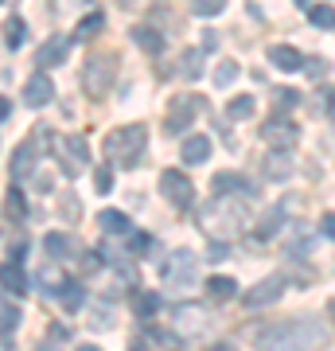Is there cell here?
Instances as JSON below:
<instances>
[{
	"label": "cell",
	"instance_id": "1",
	"mask_svg": "<svg viewBox=\"0 0 335 351\" xmlns=\"http://www.w3.org/2000/svg\"><path fill=\"white\" fill-rule=\"evenodd\" d=\"M332 328L312 320V316H293V320H281V324H265L253 332L261 348H320L327 339Z\"/></svg>",
	"mask_w": 335,
	"mask_h": 351
},
{
	"label": "cell",
	"instance_id": "2",
	"mask_svg": "<svg viewBox=\"0 0 335 351\" xmlns=\"http://www.w3.org/2000/svg\"><path fill=\"white\" fill-rule=\"evenodd\" d=\"M246 223H249V215H246V207L238 203V195H219V199L203 211V230H207L211 239H223V242L238 239Z\"/></svg>",
	"mask_w": 335,
	"mask_h": 351
},
{
	"label": "cell",
	"instance_id": "3",
	"mask_svg": "<svg viewBox=\"0 0 335 351\" xmlns=\"http://www.w3.org/2000/svg\"><path fill=\"white\" fill-rule=\"evenodd\" d=\"M145 149H149V129L145 125H121L106 137V156L117 168H137Z\"/></svg>",
	"mask_w": 335,
	"mask_h": 351
},
{
	"label": "cell",
	"instance_id": "4",
	"mask_svg": "<svg viewBox=\"0 0 335 351\" xmlns=\"http://www.w3.org/2000/svg\"><path fill=\"white\" fill-rule=\"evenodd\" d=\"M113 75H117V55H94L86 66H82V90L90 98H106L113 90Z\"/></svg>",
	"mask_w": 335,
	"mask_h": 351
},
{
	"label": "cell",
	"instance_id": "5",
	"mask_svg": "<svg viewBox=\"0 0 335 351\" xmlns=\"http://www.w3.org/2000/svg\"><path fill=\"white\" fill-rule=\"evenodd\" d=\"M172 328L179 332V339H199L207 336V328H211V316H207V308L203 304H175L172 308Z\"/></svg>",
	"mask_w": 335,
	"mask_h": 351
},
{
	"label": "cell",
	"instance_id": "6",
	"mask_svg": "<svg viewBox=\"0 0 335 351\" xmlns=\"http://www.w3.org/2000/svg\"><path fill=\"white\" fill-rule=\"evenodd\" d=\"M199 110H203V98H199V94H175V98L168 101V113H164L168 133H184V129L195 121Z\"/></svg>",
	"mask_w": 335,
	"mask_h": 351
},
{
	"label": "cell",
	"instance_id": "7",
	"mask_svg": "<svg viewBox=\"0 0 335 351\" xmlns=\"http://www.w3.org/2000/svg\"><path fill=\"white\" fill-rule=\"evenodd\" d=\"M195 274H199V258L191 250H175L172 258H168V265H164V281L175 285V289L195 285Z\"/></svg>",
	"mask_w": 335,
	"mask_h": 351
},
{
	"label": "cell",
	"instance_id": "8",
	"mask_svg": "<svg viewBox=\"0 0 335 351\" xmlns=\"http://www.w3.org/2000/svg\"><path fill=\"white\" fill-rule=\"evenodd\" d=\"M160 191L175 203V207H179V211L191 207V199H195V184H191L184 172H175V168H164V172H160Z\"/></svg>",
	"mask_w": 335,
	"mask_h": 351
},
{
	"label": "cell",
	"instance_id": "9",
	"mask_svg": "<svg viewBox=\"0 0 335 351\" xmlns=\"http://www.w3.org/2000/svg\"><path fill=\"white\" fill-rule=\"evenodd\" d=\"M261 137H265V145H269V149H297L300 129L293 125L288 117H269V121H265V129H261Z\"/></svg>",
	"mask_w": 335,
	"mask_h": 351
},
{
	"label": "cell",
	"instance_id": "10",
	"mask_svg": "<svg viewBox=\"0 0 335 351\" xmlns=\"http://www.w3.org/2000/svg\"><path fill=\"white\" fill-rule=\"evenodd\" d=\"M281 293H285V277L273 274V277H265V281H258L253 289H246V293H242V304H246V308H265V304H273Z\"/></svg>",
	"mask_w": 335,
	"mask_h": 351
},
{
	"label": "cell",
	"instance_id": "11",
	"mask_svg": "<svg viewBox=\"0 0 335 351\" xmlns=\"http://www.w3.org/2000/svg\"><path fill=\"white\" fill-rule=\"evenodd\" d=\"M59 149H62V172H66V176H75V172H78V164H86V160H90V145L78 137V133L62 137V141H59Z\"/></svg>",
	"mask_w": 335,
	"mask_h": 351
},
{
	"label": "cell",
	"instance_id": "12",
	"mask_svg": "<svg viewBox=\"0 0 335 351\" xmlns=\"http://www.w3.org/2000/svg\"><path fill=\"white\" fill-rule=\"evenodd\" d=\"M211 188L219 191V195H242V199H253V195H258L253 184H249L246 176H238V172H219Z\"/></svg>",
	"mask_w": 335,
	"mask_h": 351
},
{
	"label": "cell",
	"instance_id": "13",
	"mask_svg": "<svg viewBox=\"0 0 335 351\" xmlns=\"http://www.w3.org/2000/svg\"><path fill=\"white\" fill-rule=\"evenodd\" d=\"M0 289L8 293V297H24L27 293V277H24V262H8L0 265Z\"/></svg>",
	"mask_w": 335,
	"mask_h": 351
},
{
	"label": "cell",
	"instance_id": "14",
	"mask_svg": "<svg viewBox=\"0 0 335 351\" xmlns=\"http://www.w3.org/2000/svg\"><path fill=\"white\" fill-rule=\"evenodd\" d=\"M66 55H71V36H51L47 43L39 47L36 63L39 66H59V63H66Z\"/></svg>",
	"mask_w": 335,
	"mask_h": 351
},
{
	"label": "cell",
	"instance_id": "15",
	"mask_svg": "<svg viewBox=\"0 0 335 351\" xmlns=\"http://www.w3.org/2000/svg\"><path fill=\"white\" fill-rule=\"evenodd\" d=\"M55 98V86H51L47 75H32L24 82V101L32 106V110H39V106H47V101Z\"/></svg>",
	"mask_w": 335,
	"mask_h": 351
},
{
	"label": "cell",
	"instance_id": "16",
	"mask_svg": "<svg viewBox=\"0 0 335 351\" xmlns=\"http://www.w3.org/2000/svg\"><path fill=\"white\" fill-rule=\"evenodd\" d=\"M32 168H36V149H32V141H24V145L12 152V168H8L12 184H24L27 176H32Z\"/></svg>",
	"mask_w": 335,
	"mask_h": 351
},
{
	"label": "cell",
	"instance_id": "17",
	"mask_svg": "<svg viewBox=\"0 0 335 351\" xmlns=\"http://www.w3.org/2000/svg\"><path fill=\"white\" fill-rule=\"evenodd\" d=\"M269 63H273L277 71H288V75H293V71L304 66V55H300L297 47H288V43H273V47H269Z\"/></svg>",
	"mask_w": 335,
	"mask_h": 351
},
{
	"label": "cell",
	"instance_id": "18",
	"mask_svg": "<svg viewBox=\"0 0 335 351\" xmlns=\"http://www.w3.org/2000/svg\"><path fill=\"white\" fill-rule=\"evenodd\" d=\"M179 156H184V164H207L211 160V137H203V133L187 137L184 149H179Z\"/></svg>",
	"mask_w": 335,
	"mask_h": 351
},
{
	"label": "cell",
	"instance_id": "19",
	"mask_svg": "<svg viewBox=\"0 0 335 351\" xmlns=\"http://www.w3.org/2000/svg\"><path fill=\"white\" fill-rule=\"evenodd\" d=\"M137 343H140V348H179L184 339H179V332H175V328H172V332H164V328H152L149 324L137 336Z\"/></svg>",
	"mask_w": 335,
	"mask_h": 351
},
{
	"label": "cell",
	"instance_id": "20",
	"mask_svg": "<svg viewBox=\"0 0 335 351\" xmlns=\"http://www.w3.org/2000/svg\"><path fill=\"white\" fill-rule=\"evenodd\" d=\"M297 172V164L288 156V149H277L273 156H265V180H288Z\"/></svg>",
	"mask_w": 335,
	"mask_h": 351
},
{
	"label": "cell",
	"instance_id": "21",
	"mask_svg": "<svg viewBox=\"0 0 335 351\" xmlns=\"http://www.w3.org/2000/svg\"><path fill=\"white\" fill-rule=\"evenodd\" d=\"M59 301H62V308H66V313H78V308H82V301H86V289L66 277V281H62V289H59Z\"/></svg>",
	"mask_w": 335,
	"mask_h": 351
},
{
	"label": "cell",
	"instance_id": "22",
	"mask_svg": "<svg viewBox=\"0 0 335 351\" xmlns=\"http://www.w3.org/2000/svg\"><path fill=\"white\" fill-rule=\"evenodd\" d=\"M179 75H184L187 82H195V78H203V47L184 51V55H179Z\"/></svg>",
	"mask_w": 335,
	"mask_h": 351
},
{
	"label": "cell",
	"instance_id": "23",
	"mask_svg": "<svg viewBox=\"0 0 335 351\" xmlns=\"http://www.w3.org/2000/svg\"><path fill=\"white\" fill-rule=\"evenodd\" d=\"M98 223H101L106 234H129V230H133V223H129V215L125 211H101Z\"/></svg>",
	"mask_w": 335,
	"mask_h": 351
},
{
	"label": "cell",
	"instance_id": "24",
	"mask_svg": "<svg viewBox=\"0 0 335 351\" xmlns=\"http://www.w3.org/2000/svg\"><path fill=\"white\" fill-rule=\"evenodd\" d=\"M43 250H47L51 262H62V258H71V239L59 234V230H51L47 239H43Z\"/></svg>",
	"mask_w": 335,
	"mask_h": 351
},
{
	"label": "cell",
	"instance_id": "25",
	"mask_svg": "<svg viewBox=\"0 0 335 351\" xmlns=\"http://www.w3.org/2000/svg\"><path fill=\"white\" fill-rule=\"evenodd\" d=\"M281 223H285V211H281V207H273V211H265V215H261V223H258V230H253V234H258L261 242H265V239H273L277 230H281Z\"/></svg>",
	"mask_w": 335,
	"mask_h": 351
},
{
	"label": "cell",
	"instance_id": "26",
	"mask_svg": "<svg viewBox=\"0 0 335 351\" xmlns=\"http://www.w3.org/2000/svg\"><path fill=\"white\" fill-rule=\"evenodd\" d=\"M253 110H258V101L249 98V94H238V98H230V106H226V117H230V121H246V117H253Z\"/></svg>",
	"mask_w": 335,
	"mask_h": 351
},
{
	"label": "cell",
	"instance_id": "27",
	"mask_svg": "<svg viewBox=\"0 0 335 351\" xmlns=\"http://www.w3.org/2000/svg\"><path fill=\"white\" fill-rule=\"evenodd\" d=\"M24 39H27V24L20 16H8V20H4V43L16 51V47H24Z\"/></svg>",
	"mask_w": 335,
	"mask_h": 351
},
{
	"label": "cell",
	"instance_id": "28",
	"mask_svg": "<svg viewBox=\"0 0 335 351\" xmlns=\"http://www.w3.org/2000/svg\"><path fill=\"white\" fill-rule=\"evenodd\" d=\"M133 39H137V47L149 51V55H160V51H164L160 32H152V27H133Z\"/></svg>",
	"mask_w": 335,
	"mask_h": 351
},
{
	"label": "cell",
	"instance_id": "29",
	"mask_svg": "<svg viewBox=\"0 0 335 351\" xmlns=\"http://www.w3.org/2000/svg\"><path fill=\"white\" fill-rule=\"evenodd\" d=\"M106 27V16L101 12H90L86 20H78V27H75V39H94Z\"/></svg>",
	"mask_w": 335,
	"mask_h": 351
},
{
	"label": "cell",
	"instance_id": "30",
	"mask_svg": "<svg viewBox=\"0 0 335 351\" xmlns=\"http://www.w3.org/2000/svg\"><path fill=\"white\" fill-rule=\"evenodd\" d=\"M16 324H20V308L8 304V301H0V336L8 339L16 332Z\"/></svg>",
	"mask_w": 335,
	"mask_h": 351
},
{
	"label": "cell",
	"instance_id": "31",
	"mask_svg": "<svg viewBox=\"0 0 335 351\" xmlns=\"http://www.w3.org/2000/svg\"><path fill=\"white\" fill-rule=\"evenodd\" d=\"M207 289H211L214 301H230V297L238 293V285L230 281V277H211V281H207Z\"/></svg>",
	"mask_w": 335,
	"mask_h": 351
},
{
	"label": "cell",
	"instance_id": "32",
	"mask_svg": "<svg viewBox=\"0 0 335 351\" xmlns=\"http://www.w3.org/2000/svg\"><path fill=\"white\" fill-rule=\"evenodd\" d=\"M24 195H20V188H12L8 191V199H4V215H8V219H12V223H20V219H24Z\"/></svg>",
	"mask_w": 335,
	"mask_h": 351
},
{
	"label": "cell",
	"instance_id": "33",
	"mask_svg": "<svg viewBox=\"0 0 335 351\" xmlns=\"http://www.w3.org/2000/svg\"><path fill=\"white\" fill-rule=\"evenodd\" d=\"M234 78H238V63H234V59H223V63H219V71H214V86L226 90Z\"/></svg>",
	"mask_w": 335,
	"mask_h": 351
},
{
	"label": "cell",
	"instance_id": "34",
	"mask_svg": "<svg viewBox=\"0 0 335 351\" xmlns=\"http://www.w3.org/2000/svg\"><path fill=\"white\" fill-rule=\"evenodd\" d=\"M312 24L332 32V27H335V8H332V4H312Z\"/></svg>",
	"mask_w": 335,
	"mask_h": 351
},
{
	"label": "cell",
	"instance_id": "35",
	"mask_svg": "<svg viewBox=\"0 0 335 351\" xmlns=\"http://www.w3.org/2000/svg\"><path fill=\"white\" fill-rule=\"evenodd\" d=\"M223 8H226V0H195V4H191L195 16H219Z\"/></svg>",
	"mask_w": 335,
	"mask_h": 351
},
{
	"label": "cell",
	"instance_id": "36",
	"mask_svg": "<svg viewBox=\"0 0 335 351\" xmlns=\"http://www.w3.org/2000/svg\"><path fill=\"white\" fill-rule=\"evenodd\" d=\"M94 191H98V195H110L113 191V168H98V172H94Z\"/></svg>",
	"mask_w": 335,
	"mask_h": 351
},
{
	"label": "cell",
	"instance_id": "37",
	"mask_svg": "<svg viewBox=\"0 0 335 351\" xmlns=\"http://www.w3.org/2000/svg\"><path fill=\"white\" fill-rule=\"evenodd\" d=\"M129 246H133V258H145V250L152 246V239L140 234V230H129Z\"/></svg>",
	"mask_w": 335,
	"mask_h": 351
},
{
	"label": "cell",
	"instance_id": "38",
	"mask_svg": "<svg viewBox=\"0 0 335 351\" xmlns=\"http://www.w3.org/2000/svg\"><path fill=\"white\" fill-rule=\"evenodd\" d=\"M273 98H277V106H281V110H293V106H300V94H297V90H288V86L273 90Z\"/></svg>",
	"mask_w": 335,
	"mask_h": 351
},
{
	"label": "cell",
	"instance_id": "39",
	"mask_svg": "<svg viewBox=\"0 0 335 351\" xmlns=\"http://www.w3.org/2000/svg\"><path fill=\"white\" fill-rule=\"evenodd\" d=\"M156 308H160V297H156V293H145V297H137V313H140V316H152Z\"/></svg>",
	"mask_w": 335,
	"mask_h": 351
},
{
	"label": "cell",
	"instance_id": "40",
	"mask_svg": "<svg viewBox=\"0 0 335 351\" xmlns=\"http://www.w3.org/2000/svg\"><path fill=\"white\" fill-rule=\"evenodd\" d=\"M308 254H312V239H308V234L293 239V246H288V258H308Z\"/></svg>",
	"mask_w": 335,
	"mask_h": 351
},
{
	"label": "cell",
	"instance_id": "41",
	"mask_svg": "<svg viewBox=\"0 0 335 351\" xmlns=\"http://www.w3.org/2000/svg\"><path fill=\"white\" fill-rule=\"evenodd\" d=\"M223 258H230V242L214 239V242H211V250H207V262H223Z\"/></svg>",
	"mask_w": 335,
	"mask_h": 351
},
{
	"label": "cell",
	"instance_id": "42",
	"mask_svg": "<svg viewBox=\"0 0 335 351\" xmlns=\"http://www.w3.org/2000/svg\"><path fill=\"white\" fill-rule=\"evenodd\" d=\"M101 269V258L94 250H86V258H82V274H98Z\"/></svg>",
	"mask_w": 335,
	"mask_h": 351
},
{
	"label": "cell",
	"instance_id": "43",
	"mask_svg": "<svg viewBox=\"0 0 335 351\" xmlns=\"http://www.w3.org/2000/svg\"><path fill=\"white\" fill-rule=\"evenodd\" d=\"M320 230H323V239H332V242H335V215H332V211L320 219Z\"/></svg>",
	"mask_w": 335,
	"mask_h": 351
},
{
	"label": "cell",
	"instance_id": "44",
	"mask_svg": "<svg viewBox=\"0 0 335 351\" xmlns=\"http://www.w3.org/2000/svg\"><path fill=\"white\" fill-rule=\"evenodd\" d=\"M304 71H308L312 78H323V71H327V63H323V59H308V66H304Z\"/></svg>",
	"mask_w": 335,
	"mask_h": 351
},
{
	"label": "cell",
	"instance_id": "45",
	"mask_svg": "<svg viewBox=\"0 0 335 351\" xmlns=\"http://www.w3.org/2000/svg\"><path fill=\"white\" fill-rule=\"evenodd\" d=\"M94 328H110V308L98 304V313H94Z\"/></svg>",
	"mask_w": 335,
	"mask_h": 351
},
{
	"label": "cell",
	"instance_id": "46",
	"mask_svg": "<svg viewBox=\"0 0 335 351\" xmlns=\"http://www.w3.org/2000/svg\"><path fill=\"white\" fill-rule=\"evenodd\" d=\"M199 47H203V55H211V51L219 47V36H214V32H207V36H203V43H199Z\"/></svg>",
	"mask_w": 335,
	"mask_h": 351
},
{
	"label": "cell",
	"instance_id": "47",
	"mask_svg": "<svg viewBox=\"0 0 335 351\" xmlns=\"http://www.w3.org/2000/svg\"><path fill=\"white\" fill-rule=\"evenodd\" d=\"M47 336H51V339H66V328H62V324H55V328L47 332Z\"/></svg>",
	"mask_w": 335,
	"mask_h": 351
},
{
	"label": "cell",
	"instance_id": "48",
	"mask_svg": "<svg viewBox=\"0 0 335 351\" xmlns=\"http://www.w3.org/2000/svg\"><path fill=\"white\" fill-rule=\"evenodd\" d=\"M323 98H327V101H323V106H327V113H332V117H335V90H327Z\"/></svg>",
	"mask_w": 335,
	"mask_h": 351
},
{
	"label": "cell",
	"instance_id": "49",
	"mask_svg": "<svg viewBox=\"0 0 335 351\" xmlns=\"http://www.w3.org/2000/svg\"><path fill=\"white\" fill-rule=\"evenodd\" d=\"M8 113H12V106H8V98H0V121H4Z\"/></svg>",
	"mask_w": 335,
	"mask_h": 351
},
{
	"label": "cell",
	"instance_id": "50",
	"mask_svg": "<svg viewBox=\"0 0 335 351\" xmlns=\"http://www.w3.org/2000/svg\"><path fill=\"white\" fill-rule=\"evenodd\" d=\"M327 316H332V324H335V297L327 301Z\"/></svg>",
	"mask_w": 335,
	"mask_h": 351
},
{
	"label": "cell",
	"instance_id": "51",
	"mask_svg": "<svg viewBox=\"0 0 335 351\" xmlns=\"http://www.w3.org/2000/svg\"><path fill=\"white\" fill-rule=\"evenodd\" d=\"M300 4H308V0H300Z\"/></svg>",
	"mask_w": 335,
	"mask_h": 351
}]
</instances>
